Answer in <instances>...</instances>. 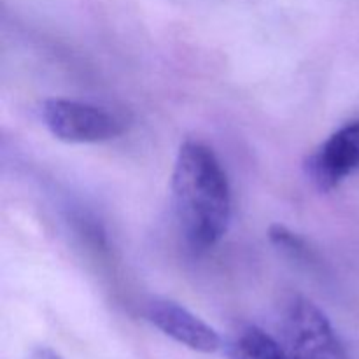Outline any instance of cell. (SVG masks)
Listing matches in <instances>:
<instances>
[{"label":"cell","instance_id":"3957f363","mask_svg":"<svg viewBox=\"0 0 359 359\" xmlns=\"http://www.w3.org/2000/svg\"><path fill=\"white\" fill-rule=\"evenodd\" d=\"M42 121L55 139L67 144H100L125 132L123 121L104 107L49 98L42 104Z\"/></svg>","mask_w":359,"mask_h":359},{"label":"cell","instance_id":"ba28073f","mask_svg":"<svg viewBox=\"0 0 359 359\" xmlns=\"http://www.w3.org/2000/svg\"><path fill=\"white\" fill-rule=\"evenodd\" d=\"M27 359H63L60 356V353H56L55 349L46 346H35L28 351Z\"/></svg>","mask_w":359,"mask_h":359},{"label":"cell","instance_id":"52a82bcc","mask_svg":"<svg viewBox=\"0 0 359 359\" xmlns=\"http://www.w3.org/2000/svg\"><path fill=\"white\" fill-rule=\"evenodd\" d=\"M269 237L276 248L283 249L284 252H287V255L293 256V258L300 259L304 258V256H307L309 251L304 238H300L297 233L290 231L286 226H283V224H273V226H270Z\"/></svg>","mask_w":359,"mask_h":359},{"label":"cell","instance_id":"7a4b0ae2","mask_svg":"<svg viewBox=\"0 0 359 359\" xmlns=\"http://www.w3.org/2000/svg\"><path fill=\"white\" fill-rule=\"evenodd\" d=\"M280 344L286 359H349L328 316L304 297L284 312Z\"/></svg>","mask_w":359,"mask_h":359},{"label":"cell","instance_id":"277c9868","mask_svg":"<svg viewBox=\"0 0 359 359\" xmlns=\"http://www.w3.org/2000/svg\"><path fill=\"white\" fill-rule=\"evenodd\" d=\"M359 170V119L337 130L309 158L307 172L319 191H332Z\"/></svg>","mask_w":359,"mask_h":359},{"label":"cell","instance_id":"6da1fadb","mask_svg":"<svg viewBox=\"0 0 359 359\" xmlns=\"http://www.w3.org/2000/svg\"><path fill=\"white\" fill-rule=\"evenodd\" d=\"M172 202L186 242L198 251L214 248L231 219V191L219 160L205 144L188 140L172 172Z\"/></svg>","mask_w":359,"mask_h":359},{"label":"cell","instance_id":"8992f818","mask_svg":"<svg viewBox=\"0 0 359 359\" xmlns=\"http://www.w3.org/2000/svg\"><path fill=\"white\" fill-rule=\"evenodd\" d=\"M230 359H286L283 344L255 325L238 328L228 344Z\"/></svg>","mask_w":359,"mask_h":359},{"label":"cell","instance_id":"5b68a950","mask_svg":"<svg viewBox=\"0 0 359 359\" xmlns=\"http://www.w3.org/2000/svg\"><path fill=\"white\" fill-rule=\"evenodd\" d=\"M146 318L154 328L188 349L203 354L219 351V333L175 302L161 298L149 302L146 307Z\"/></svg>","mask_w":359,"mask_h":359}]
</instances>
